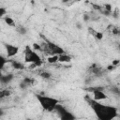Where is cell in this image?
<instances>
[{"label":"cell","instance_id":"obj_21","mask_svg":"<svg viewBox=\"0 0 120 120\" xmlns=\"http://www.w3.org/2000/svg\"><path fill=\"white\" fill-rule=\"evenodd\" d=\"M33 48H34L33 50H34L35 52H36L37 50H38V51H42V47H41V45L37 44V43H34V44H33Z\"/></svg>","mask_w":120,"mask_h":120},{"label":"cell","instance_id":"obj_19","mask_svg":"<svg viewBox=\"0 0 120 120\" xmlns=\"http://www.w3.org/2000/svg\"><path fill=\"white\" fill-rule=\"evenodd\" d=\"M7 13H8L7 8H3V7H0V18L7 16Z\"/></svg>","mask_w":120,"mask_h":120},{"label":"cell","instance_id":"obj_3","mask_svg":"<svg viewBox=\"0 0 120 120\" xmlns=\"http://www.w3.org/2000/svg\"><path fill=\"white\" fill-rule=\"evenodd\" d=\"M23 54H24V61L26 63H30V65H33L35 67H40L43 63L38 52H35L29 45L25 46Z\"/></svg>","mask_w":120,"mask_h":120},{"label":"cell","instance_id":"obj_15","mask_svg":"<svg viewBox=\"0 0 120 120\" xmlns=\"http://www.w3.org/2000/svg\"><path fill=\"white\" fill-rule=\"evenodd\" d=\"M16 31H17L19 34H21V35H25V34L27 33V29H26L23 25H18V26L16 27Z\"/></svg>","mask_w":120,"mask_h":120},{"label":"cell","instance_id":"obj_2","mask_svg":"<svg viewBox=\"0 0 120 120\" xmlns=\"http://www.w3.org/2000/svg\"><path fill=\"white\" fill-rule=\"evenodd\" d=\"M36 98L40 104L41 108L48 112H53L55 110V107L59 104V99L52 98V97H49V96L36 94Z\"/></svg>","mask_w":120,"mask_h":120},{"label":"cell","instance_id":"obj_16","mask_svg":"<svg viewBox=\"0 0 120 120\" xmlns=\"http://www.w3.org/2000/svg\"><path fill=\"white\" fill-rule=\"evenodd\" d=\"M47 61L50 64H55L58 62V55H51L47 58Z\"/></svg>","mask_w":120,"mask_h":120},{"label":"cell","instance_id":"obj_24","mask_svg":"<svg viewBox=\"0 0 120 120\" xmlns=\"http://www.w3.org/2000/svg\"><path fill=\"white\" fill-rule=\"evenodd\" d=\"M26 120H33V119H30V118H28V119H26Z\"/></svg>","mask_w":120,"mask_h":120},{"label":"cell","instance_id":"obj_23","mask_svg":"<svg viewBox=\"0 0 120 120\" xmlns=\"http://www.w3.org/2000/svg\"><path fill=\"white\" fill-rule=\"evenodd\" d=\"M3 114H4V111H3V110H2L1 108H0V117H1V116H2Z\"/></svg>","mask_w":120,"mask_h":120},{"label":"cell","instance_id":"obj_20","mask_svg":"<svg viewBox=\"0 0 120 120\" xmlns=\"http://www.w3.org/2000/svg\"><path fill=\"white\" fill-rule=\"evenodd\" d=\"M104 8H105V11L107 12V13H111L112 12V5L111 4H105L104 5ZM104 11V12H105Z\"/></svg>","mask_w":120,"mask_h":120},{"label":"cell","instance_id":"obj_10","mask_svg":"<svg viewBox=\"0 0 120 120\" xmlns=\"http://www.w3.org/2000/svg\"><path fill=\"white\" fill-rule=\"evenodd\" d=\"M71 59H72L71 56L66 52L58 55V62H60V63H69V62H71Z\"/></svg>","mask_w":120,"mask_h":120},{"label":"cell","instance_id":"obj_11","mask_svg":"<svg viewBox=\"0 0 120 120\" xmlns=\"http://www.w3.org/2000/svg\"><path fill=\"white\" fill-rule=\"evenodd\" d=\"M8 62H10L12 68H15V69L21 70V69H23L24 68V65L22 62H20V61H17V60H8Z\"/></svg>","mask_w":120,"mask_h":120},{"label":"cell","instance_id":"obj_1","mask_svg":"<svg viewBox=\"0 0 120 120\" xmlns=\"http://www.w3.org/2000/svg\"><path fill=\"white\" fill-rule=\"evenodd\" d=\"M85 100L87 101L98 120H113L118 115V109L114 106L96 101L93 98H90L89 96H85Z\"/></svg>","mask_w":120,"mask_h":120},{"label":"cell","instance_id":"obj_18","mask_svg":"<svg viewBox=\"0 0 120 120\" xmlns=\"http://www.w3.org/2000/svg\"><path fill=\"white\" fill-rule=\"evenodd\" d=\"M39 76H40L41 78H43V79H50V78L52 77V74H51L50 72L46 71V70H43V71H41V72L39 73Z\"/></svg>","mask_w":120,"mask_h":120},{"label":"cell","instance_id":"obj_6","mask_svg":"<svg viewBox=\"0 0 120 120\" xmlns=\"http://www.w3.org/2000/svg\"><path fill=\"white\" fill-rule=\"evenodd\" d=\"M4 46L6 49L7 56L8 58H12L18 54V52H19V47L18 46H15V45L10 44V43H5Z\"/></svg>","mask_w":120,"mask_h":120},{"label":"cell","instance_id":"obj_14","mask_svg":"<svg viewBox=\"0 0 120 120\" xmlns=\"http://www.w3.org/2000/svg\"><path fill=\"white\" fill-rule=\"evenodd\" d=\"M90 30H92V34H93V36H94L97 39H98V40L102 39V38H103V34H102L101 32H98V31H97V30H93L92 28H90Z\"/></svg>","mask_w":120,"mask_h":120},{"label":"cell","instance_id":"obj_13","mask_svg":"<svg viewBox=\"0 0 120 120\" xmlns=\"http://www.w3.org/2000/svg\"><path fill=\"white\" fill-rule=\"evenodd\" d=\"M4 20H5V22H6V23L8 25H9V26H15V21L10 16H8V15L5 16L4 17Z\"/></svg>","mask_w":120,"mask_h":120},{"label":"cell","instance_id":"obj_7","mask_svg":"<svg viewBox=\"0 0 120 120\" xmlns=\"http://www.w3.org/2000/svg\"><path fill=\"white\" fill-rule=\"evenodd\" d=\"M36 80L34 78H31V77H24L22 79V81L20 83V87L22 89H26L28 88L29 86H32L34 84H36Z\"/></svg>","mask_w":120,"mask_h":120},{"label":"cell","instance_id":"obj_17","mask_svg":"<svg viewBox=\"0 0 120 120\" xmlns=\"http://www.w3.org/2000/svg\"><path fill=\"white\" fill-rule=\"evenodd\" d=\"M7 63H8V60L5 56H3L2 54H0V70L5 67V65Z\"/></svg>","mask_w":120,"mask_h":120},{"label":"cell","instance_id":"obj_22","mask_svg":"<svg viewBox=\"0 0 120 120\" xmlns=\"http://www.w3.org/2000/svg\"><path fill=\"white\" fill-rule=\"evenodd\" d=\"M116 67L115 66H113V65H110V66H108L105 69H107V70H112V69H114Z\"/></svg>","mask_w":120,"mask_h":120},{"label":"cell","instance_id":"obj_4","mask_svg":"<svg viewBox=\"0 0 120 120\" xmlns=\"http://www.w3.org/2000/svg\"><path fill=\"white\" fill-rule=\"evenodd\" d=\"M54 111L57 112V115L60 120H76V116L60 103L55 107Z\"/></svg>","mask_w":120,"mask_h":120},{"label":"cell","instance_id":"obj_8","mask_svg":"<svg viewBox=\"0 0 120 120\" xmlns=\"http://www.w3.org/2000/svg\"><path fill=\"white\" fill-rule=\"evenodd\" d=\"M90 71L94 75H96V76H102L103 73H104V71H105V69L101 66H99L98 64H93L90 67Z\"/></svg>","mask_w":120,"mask_h":120},{"label":"cell","instance_id":"obj_5","mask_svg":"<svg viewBox=\"0 0 120 120\" xmlns=\"http://www.w3.org/2000/svg\"><path fill=\"white\" fill-rule=\"evenodd\" d=\"M89 91L92 92L93 94V99L96 101H100V100H104L108 98V96L105 94V92L103 91L102 87H91L89 88Z\"/></svg>","mask_w":120,"mask_h":120},{"label":"cell","instance_id":"obj_12","mask_svg":"<svg viewBox=\"0 0 120 120\" xmlns=\"http://www.w3.org/2000/svg\"><path fill=\"white\" fill-rule=\"evenodd\" d=\"M11 95V91L8 89H1L0 90V99L7 98Z\"/></svg>","mask_w":120,"mask_h":120},{"label":"cell","instance_id":"obj_9","mask_svg":"<svg viewBox=\"0 0 120 120\" xmlns=\"http://www.w3.org/2000/svg\"><path fill=\"white\" fill-rule=\"evenodd\" d=\"M13 79H14V76L11 73H9V74H1L0 73V82L1 83H4V84L8 83Z\"/></svg>","mask_w":120,"mask_h":120}]
</instances>
